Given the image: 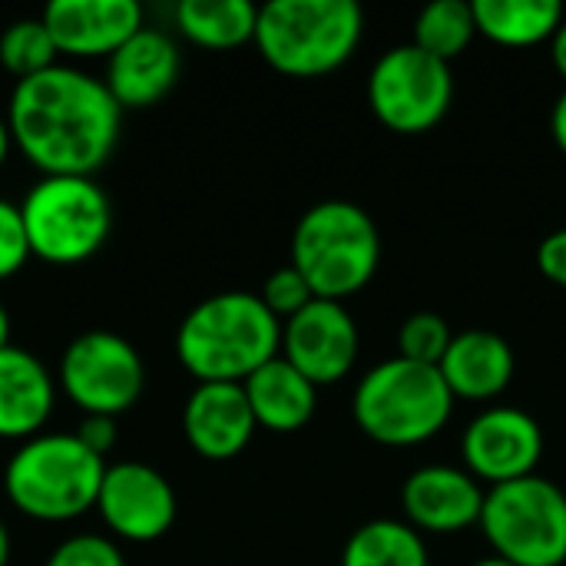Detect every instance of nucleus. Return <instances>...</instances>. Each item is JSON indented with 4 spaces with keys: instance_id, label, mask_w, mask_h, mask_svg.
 <instances>
[{
    "instance_id": "4468645a",
    "label": "nucleus",
    "mask_w": 566,
    "mask_h": 566,
    "mask_svg": "<svg viewBox=\"0 0 566 566\" xmlns=\"http://www.w3.org/2000/svg\"><path fill=\"white\" fill-rule=\"evenodd\" d=\"M56 53L70 60H109L143 23L136 0H53L40 13Z\"/></svg>"
},
{
    "instance_id": "bb28decb",
    "label": "nucleus",
    "mask_w": 566,
    "mask_h": 566,
    "mask_svg": "<svg viewBox=\"0 0 566 566\" xmlns=\"http://www.w3.org/2000/svg\"><path fill=\"white\" fill-rule=\"evenodd\" d=\"M43 566H129L119 544L106 534H73L60 541Z\"/></svg>"
},
{
    "instance_id": "c9c22d12",
    "label": "nucleus",
    "mask_w": 566,
    "mask_h": 566,
    "mask_svg": "<svg viewBox=\"0 0 566 566\" xmlns=\"http://www.w3.org/2000/svg\"><path fill=\"white\" fill-rule=\"evenodd\" d=\"M10 551H13V544H10V531H7V524L0 521V566L10 564Z\"/></svg>"
},
{
    "instance_id": "6e6552de",
    "label": "nucleus",
    "mask_w": 566,
    "mask_h": 566,
    "mask_svg": "<svg viewBox=\"0 0 566 566\" xmlns=\"http://www.w3.org/2000/svg\"><path fill=\"white\" fill-rule=\"evenodd\" d=\"M494 557L514 566L566 564V494L547 478L488 488L478 524Z\"/></svg>"
},
{
    "instance_id": "cd10ccee",
    "label": "nucleus",
    "mask_w": 566,
    "mask_h": 566,
    "mask_svg": "<svg viewBox=\"0 0 566 566\" xmlns=\"http://www.w3.org/2000/svg\"><path fill=\"white\" fill-rule=\"evenodd\" d=\"M259 298H262V305H265L279 322H289V318H292V315H298L308 302H315V295H312L308 282H305V279H302V272H298V269H292V265L275 269V272L265 279V285H262Z\"/></svg>"
},
{
    "instance_id": "f257e3e1",
    "label": "nucleus",
    "mask_w": 566,
    "mask_h": 566,
    "mask_svg": "<svg viewBox=\"0 0 566 566\" xmlns=\"http://www.w3.org/2000/svg\"><path fill=\"white\" fill-rule=\"evenodd\" d=\"M3 116L13 146L43 176H96L123 129V109L106 83L70 63L20 80Z\"/></svg>"
},
{
    "instance_id": "f3484780",
    "label": "nucleus",
    "mask_w": 566,
    "mask_h": 566,
    "mask_svg": "<svg viewBox=\"0 0 566 566\" xmlns=\"http://www.w3.org/2000/svg\"><path fill=\"white\" fill-rule=\"evenodd\" d=\"M259 431L242 385L206 381L196 385L182 405V434L206 461L239 458Z\"/></svg>"
},
{
    "instance_id": "e433bc0d",
    "label": "nucleus",
    "mask_w": 566,
    "mask_h": 566,
    "mask_svg": "<svg viewBox=\"0 0 566 566\" xmlns=\"http://www.w3.org/2000/svg\"><path fill=\"white\" fill-rule=\"evenodd\" d=\"M471 566H514V564H507V560H501V557H484V560H478V564H471Z\"/></svg>"
},
{
    "instance_id": "20e7f679",
    "label": "nucleus",
    "mask_w": 566,
    "mask_h": 566,
    "mask_svg": "<svg viewBox=\"0 0 566 566\" xmlns=\"http://www.w3.org/2000/svg\"><path fill=\"white\" fill-rule=\"evenodd\" d=\"M361 33L365 13L355 0H272L259 7L252 43L272 70L312 80L345 66Z\"/></svg>"
},
{
    "instance_id": "f03ea898",
    "label": "nucleus",
    "mask_w": 566,
    "mask_h": 566,
    "mask_svg": "<svg viewBox=\"0 0 566 566\" xmlns=\"http://www.w3.org/2000/svg\"><path fill=\"white\" fill-rule=\"evenodd\" d=\"M282 352V322L252 292H219L186 312L176 358L196 378L242 385Z\"/></svg>"
},
{
    "instance_id": "0eeeda50",
    "label": "nucleus",
    "mask_w": 566,
    "mask_h": 566,
    "mask_svg": "<svg viewBox=\"0 0 566 566\" xmlns=\"http://www.w3.org/2000/svg\"><path fill=\"white\" fill-rule=\"evenodd\" d=\"M20 216L30 255L60 269L90 262L113 229V206L96 176H40Z\"/></svg>"
},
{
    "instance_id": "c85d7f7f",
    "label": "nucleus",
    "mask_w": 566,
    "mask_h": 566,
    "mask_svg": "<svg viewBox=\"0 0 566 566\" xmlns=\"http://www.w3.org/2000/svg\"><path fill=\"white\" fill-rule=\"evenodd\" d=\"M30 242L23 232L20 202H10L0 196V282L13 279L30 262Z\"/></svg>"
},
{
    "instance_id": "423d86ee",
    "label": "nucleus",
    "mask_w": 566,
    "mask_h": 566,
    "mask_svg": "<svg viewBox=\"0 0 566 566\" xmlns=\"http://www.w3.org/2000/svg\"><path fill=\"white\" fill-rule=\"evenodd\" d=\"M352 411L371 441L388 448H411L441 434L454 411V395L441 368L395 355L358 381Z\"/></svg>"
},
{
    "instance_id": "a211bd4d",
    "label": "nucleus",
    "mask_w": 566,
    "mask_h": 566,
    "mask_svg": "<svg viewBox=\"0 0 566 566\" xmlns=\"http://www.w3.org/2000/svg\"><path fill=\"white\" fill-rule=\"evenodd\" d=\"M56 378L46 365L10 345L0 352V441H30L43 434L53 408H56Z\"/></svg>"
},
{
    "instance_id": "473e14b6",
    "label": "nucleus",
    "mask_w": 566,
    "mask_h": 566,
    "mask_svg": "<svg viewBox=\"0 0 566 566\" xmlns=\"http://www.w3.org/2000/svg\"><path fill=\"white\" fill-rule=\"evenodd\" d=\"M551 60H554L557 73L566 80V17H564V23L557 27L554 40H551Z\"/></svg>"
},
{
    "instance_id": "1a4fd4ad",
    "label": "nucleus",
    "mask_w": 566,
    "mask_h": 566,
    "mask_svg": "<svg viewBox=\"0 0 566 566\" xmlns=\"http://www.w3.org/2000/svg\"><path fill=\"white\" fill-rule=\"evenodd\" d=\"M56 388L73 408L83 411V418H119L143 398L146 365L129 338L93 328L63 348Z\"/></svg>"
},
{
    "instance_id": "dca6fc26",
    "label": "nucleus",
    "mask_w": 566,
    "mask_h": 566,
    "mask_svg": "<svg viewBox=\"0 0 566 566\" xmlns=\"http://www.w3.org/2000/svg\"><path fill=\"white\" fill-rule=\"evenodd\" d=\"M182 73V53L176 40L156 27H143L106 60V90L119 109H149L172 93Z\"/></svg>"
},
{
    "instance_id": "f8f14e48",
    "label": "nucleus",
    "mask_w": 566,
    "mask_h": 566,
    "mask_svg": "<svg viewBox=\"0 0 566 566\" xmlns=\"http://www.w3.org/2000/svg\"><path fill=\"white\" fill-rule=\"evenodd\" d=\"M464 471L488 488L537 474L544 458V431L521 408H488L461 438Z\"/></svg>"
},
{
    "instance_id": "a878e982",
    "label": "nucleus",
    "mask_w": 566,
    "mask_h": 566,
    "mask_svg": "<svg viewBox=\"0 0 566 566\" xmlns=\"http://www.w3.org/2000/svg\"><path fill=\"white\" fill-rule=\"evenodd\" d=\"M451 342H454V332L438 312H415L398 328V358L438 368Z\"/></svg>"
},
{
    "instance_id": "412c9836",
    "label": "nucleus",
    "mask_w": 566,
    "mask_h": 566,
    "mask_svg": "<svg viewBox=\"0 0 566 566\" xmlns=\"http://www.w3.org/2000/svg\"><path fill=\"white\" fill-rule=\"evenodd\" d=\"M259 7L249 0H182L176 7L179 33L202 50H235L255 40Z\"/></svg>"
},
{
    "instance_id": "ddd939ff",
    "label": "nucleus",
    "mask_w": 566,
    "mask_h": 566,
    "mask_svg": "<svg viewBox=\"0 0 566 566\" xmlns=\"http://www.w3.org/2000/svg\"><path fill=\"white\" fill-rule=\"evenodd\" d=\"M358 325L345 302H308L298 315L282 322V358L302 371L315 388L352 375L358 361Z\"/></svg>"
},
{
    "instance_id": "39448f33",
    "label": "nucleus",
    "mask_w": 566,
    "mask_h": 566,
    "mask_svg": "<svg viewBox=\"0 0 566 566\" xmlns=\"http://www.w3.org/2000/svg\"><path fill=\"white\" fill-rule=\"evenodd\" d=\"M289 265L302 272L315 298L345 302L375 279L381 265V232L355 202H318L302 212L292 232Z\"/></svg>"
},
{
    "instance_id": "72a5a7b5",
    "label": "nucleus",
    "mask_w": 566,
    "mask_h": 566,
    "mask_svg": "<svg viewBox=\"0 0 566 566\" xmlns=\"http://www.w3.org/2000/svg\"><path fill=\"white\" fill-rule=\"evenodd\" d=\"M10 149H13V136H10V126H7V116L0 113V166L7 163V156H10Z\"/></svg>"
},
{
    "instance_id": "393cba45",
    "label": "nucleus",
    "mask_w": 566,
    "mask_h": 566,
    "mask_svg": "<svg viewBox=\"0 0 566 566\" xmlns=\"http://www.w3.org/2000/svg\"><path fill=\"white\" fill-rule=\"evenodd\" d=\"M60 63L56 43L50 36V30L43 27L40 17H23L13 20L3 33H0V66L20 80H30L50 66Z\"/></svg>"
},
{
    "instance_id": "c756f323",
    "label": "nucleus",
    "mask_w": 566,
    "mask_h": 566,
    "mask_svg": "<svg viewBox=\"0 0 566 566\" xmlns=\"http://www.w3.org/2000/svg\"><path fill=\"white\" fill-rule=\"evenodd\" d=\"M93 454H99V458H106L113 448H116V441H119V428H116V418H96V415H90V418H83L80 421V428L73 431Z\"/></svg>"
},
{
    "instance_id": "f704fd0d",
    "label": "nucleus",
    "mask_w": 566,
    "mask_h": 566,
    "mask_svg": "<svg viewBox=\"0 0 566 566\" xmlns=\"http://www.w3.org/2000/svg\"><path fill=\"white\" fill-rule=\"evenodd\" d=\"M3 348H10V312H7V305L0 302V352Z\"/></svg>"
},
{
    "instance_id": "7ed1b4c3",
    "label": "nucleus",
    "mask_w": 566,
    "mask_h": 566,
    "mask_svg": "<svg viewBox=\"0 0 566 566\" xmlns=\"http://www.w3.org/2000/svg\"><path fill=\"white\" fill-rule=\"evenodd\" d=\"M106 458L73 431H43L23 441L3 468V497L40 524H70L96 511Z\"/></svg>"
},
{
    "instance_id": "5701e85b",
    "label": "nucleus",
    "mask_w": 566,
    "mask_h": 566,
    "mask_svg": "<svg viewBox=\"0 0 566 566\" xmlns=\"http://www.w3.org/2000/svg\"><path fill=\"white\" fill-rule=\"evenodd\" d=\"M342 566H428V547L408 521H368L348 537Z\"/></svg>"
},
{
    "instance_id": "9b49d317",
    "label": "nucleus",
    "mask_w": 566,
    "mask_h": 566,
    "mask_svg": "<svg viewBox=\"0 0 566 566\" xmlns=\"http://www.w3.org/2000/svg\"><path fill=\"white\" fill-rule=\"evenodd\" d=\"M96 514L113 541L153 544L172 531L179 501L163 471L143 461H119L106 464Z\"/></svg>"
},
{
    "instance_id": "b1692460",
    "label": "nucleus",
    "mask_w": 566,
    "mask_h": 566,
    "mask_svg": "<svg viewBox=\"0 0 566 566\" xmlns=\"http://www.w3.org/2000/svg\"><path fill=\"white\" fill-rule=\"evenodd\" d=\"M478 36L474 3L464 0H434L415 20V46L431 53L441 63H454L471 40Z\"/></svg>"
},
{
    "instance_id": "6ab92c4d",
    "label": "nucleus",
    "mask_w": 566,
    "mask_h": 566,
    "mask_svg": "<svg viewBox=\"0 0 566 566\" xmlns=\"http://www.w3.org/2000/svg\"><path fill=\"white\" fill-rule=\"evenodd\" d=\"M441 375L458 398L464 401H488L507 391L514 381V348L497 335L484 328H471L454 335L448 355L441 358Z\"/></svg>"
},
{
    "instance_id": "2eb2a0df",
    "label": "nucleus",
    "mask_w": 566,
    "mask_h": 566,
    "mask_svg": "<svg viewBox=\"0 0 566 566\" xmlns=\"http://www.w3.org/2000/svg\"><path fill=\"white\" fill-rule=\"evenodd\" d=\"M484 488L464 468L428 464L401 488V507L418 534H461L481 524Z\"/></svg>"
},
{
    "instance_id": "9d476101",
    "label": "nucleus",
    "mask_w": 566,
    "mask_h": 566,
    "mask_svg": "<svg viewBox=\"0 0 566 566\" xmlns=\"http://www.w3.org/2000/svg\"><path fill=\"white\" fill-rule=\"evenodd\" d=\"M454 99L451 63L434 60L415 43L391 46L368 73V106L381 126L401 136L434 129Z\"/></svg>"
},
{
    "instance_id": "2f4dec72",
    "label": "nucleus",
    "mask_w": 566,
    "mask_h": 566,
    "mask_svg": "<svg viewBox=\"0 0 566 566\" xmlns=\"http://www.w3.org/2000/svg\"><path fill=\"white\" fill-rule=\"evenodd\" d=\"M551 133H554V143L566 153V90L557 96L554 103V113H551Z\"/></svg>"
},
{
    "instance_id": "aec40b11",
    "label": "nucleus",
    "mask_w": 566,
    "mask_h": 566,
    "mask_svg": "<svg viewBox=\"0 0 566 566\" xmlns=\"http://www.w3.org/2000/svg\"><path fill=\"white\" fill-rule=\"evenodd\" d=\"M242 388L255 415V424L275 434L302 431L318 405V388L302 371H295L282 355L262 365L255 375H249Z\"/></svg>"
},
{
    "instance_id": "7c9ffc66",
    "label": "nucleus",
    "mask_w": 566,
    "mask_h": 566,
    "mask_svg": "<svg viewBox=\"0 0 566 566\" xmlns=\"http://www.w3.org/2000/svg\"><path fill=\"white\" fill-rule=\"evenodd\" d=\"M537 269L554 282V285H564L566 289V229L551 232L541 249H537Z\"/></svg>"
},
{
    "instance_id": "4be33fe9",
    "label": "nucleus",
    "mask_w": 566,
    "mask_h": 566,
    "mask_svg": "<svg viewBox=\"0 0 566 566\" xmlns=\"http://www.w3.org/2000/svg\"><path fill=\"white\" fill-rule=\"evenodd\" d=\"M478 33L501 46H534L554 40L564 23V7L557 0H474Z\"/></svg>"
}]
</instances>
